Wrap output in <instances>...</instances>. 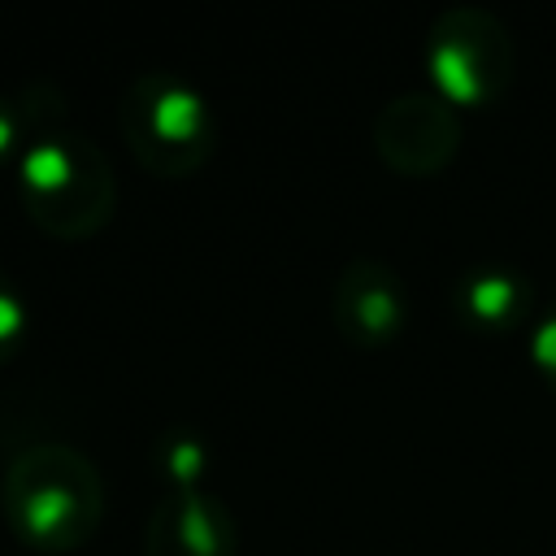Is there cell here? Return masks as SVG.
Listing matches in <instances>:
<instances>
[{
  "mask_svg": "<svg viewBox=\"0 0 556 556\" xmlns=\"http://www.w3.org/2000/svg\"><path fill=\"white\" fill-rule=\"evenodd\" d=\"M17 195L39 230L83 239L113 217L117 174L100 143L70 130H39L17 152Z\"/></svg>",
  "mask_w": 556,
  "mask_h": 556,
  "instance_id": "obj_2",
  "label": "cell"
},
{
  "mask_svg": "<svg viewBox=\"0 0 556 556\" xmlns=\"http://www.w3.org/2000/svg\"><path fill=\"white\" fill-rule=\"evenodd\" d=\"M513 35L486 4H447L426 35V70L434 91L456 109L495 104L513 83Z\"/></svg>",
  "mask_w": 556,
  "mask_h": 556,
  "instance_id": "obj_4",
  "label": "cell"
},
{
  "mask_svg": "<svg viewBox=\"0 0 556 556\" xmlns=\"http://www.w3.org/2000/svg\"><path fill=\"white\" fill-rule=\"evenodd\" d=\"M17 143L26 148V139H22V104H13V100L0 96V156L4 152H17Z\"/></svg>",
  "mask_w": 556,
  "mask_h": 556,
  "instance_id": "obj_11",
  "label": "cell"
},
{
  "mask_svg": "<svg viewBox=\"0 0 556 556\" xmlns=\"http://www.w3.org/2000/svg\"><path fill=\"white\" fill-rule=\"evenodd\" d=\"M117 126L135 161L165 178L195 174L217 148L204 91L174 70H139L117 100Z\"/></svg>",
  "mask_w": 556,
  "mask_h": 556,
  "instance_id": "obj_3",
  "label": "cell"
},
{
  "mask_svg": "<svg viewBox=\"0 0 556 556\" xmlns=\"http://www.w3.org/2000/svg\"><path fill=\"white\" fill-rule=\"evenodd\" d=\"M22 334H26V300L22 287L0 269V365L17 356Z\"/></svg>",
  "mask_w": 556,
  "mask_h": 556,
  "instance_id": "obj_9",
  "label": "cell"
},
{
  "mask_svg": "<svg viewBox=\"0 0 556 556\" xmlns=\"http://www.w3.org/2000/svg\"><path fill=\"white\" fill-rule=\"evenodd\" d=\"M456 304L465 317L482 321V326H504L521 313L526 304V282L513 269L486 265V269H469L456 287Z\"/></svg>",
  "mask_w": 556,
  "mask_h": 556,
  "instance_id": "obj_8",
  "label": "cell"
},
{
  "mask_svg": "<svg viewBox=\"0 0 556 556\" xmlns=\"http://www.w3.org/2000/svg\"><path fill=\"white\" fill-rule=\"evenodd\" d=\"M460 148V109L430 91H400L374 113V152L395 174H439Z\"/></svg>",
  "mask_w": 556,
  "mask_h": 556,
  "instance_id": "obj_5",
  "label": "cell"
},
{
  "mask_svg": "<svg viewBox=\"0 0 556 556\" xmlns=\"http://www.w3.org/2000/svg\"><path fill=\"white\" fill-rule=\"evenodd\" d=\"M330 317L352 348H387L408 317L400 274L378 256H352L334 278Z\"/></svg>",
  "mask_w": 556,
  "mask_h": 556,
  "instance_id": "obj_6",
  "label": "cell"
},
{
  "mask_svg": "<svg viewBox=\"0 0 556 556\" xmlns=\"http://www.w3.org/2000/svg\"><path fill=\"white\" fill-rule=\"evenodd\" d=\"M4 517L39 552H74L104 513V478L96 460L70 443H39L4 465Z\"/></svg>",
  "mask_w": 556,
  "mask_h": 556,
  "instance_id": "obj_1",
  "label": "cell"
},
{
  "mask_svg": "<svg viewBox=\"0 0 556 556\" xmlns=\"http://www.w3.org/2000/svg\"><path fill=\"white\" fill-rule=\"evenodd\" d=\"M530 361L543 374V382L556 391V295L543 304V313L530 326Z\"/></svg>",
  "mask_w": 556,
  "mask_h": 556,
  "instance_id": "obj_10",
  "label": "cell"
},
{
  "mask_svg": "<svg viewBox=\"0 0 556 556\" xmlns=\"http://www.w3.org/2000/svg\"><path fill=\"white\" fill-rule=\"evenodd\" d=\"M235 513L204 482L165 486L143 530L148 556H235Z\"/></svg>",
  "mask_w": 556,
  "mask_h": 556,
  "instance_id": "obj_7",
  "label": "cell"
}]
</instances>
